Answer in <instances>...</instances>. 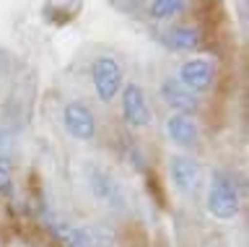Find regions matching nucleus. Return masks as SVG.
I'll return each instance as SVG.
<instances>
[{
    "label": "nucleus",
    "instance_id": "1",
    "mask_svg": "<svg viewBox=\"0 0 249 247\" xmlns=\"http://www.w3.org/2000/svg\"><path fill=\"white\" fill-rule=\"evenodd\" d=\"M91 81H93V89H96V96L101 102H112L124 86L122 65L112 55H99L91 63Z\"/></svg>",
    "mask_w": 249,
    "mask_h": 247
},
{
    "label": "nucleus",
    "instance_id": "2",
    "mask_svg": "<svg viewBox=\"0 0 249 247\" xmlns=\"http://www.w3.org/2000/svg\"><path fill=\"white\" fill-rule=\"evenodd\" d=\"M208 211L215 219H233L239 213V190L229 177L215 174L208 190Z\"/></svg>",
    "mask_w": 249,
    "mask_h": 247
},
{
    "label": "nucleus",
    "instance_id": "3",
    "mask_svg": "<svg viewBox=\"0 0 249 247\" xmlns=\"http://www.w3.org/2000/svg\"><path fill=\"white\" fill-rule=\"evenodd\" d=\"M122 117L130 128H145L151 122L153 112H151V104H148V96L140 83H124L122 91Z\"/></svg>",
    "mask_w": 249,
    "mask_h": 247
},
{
    "label": "nucleus",
    "instance_id": "4",
    "mask_svg": "<svg viewBox=\"0 0 249 247\" xmlns=\"http://www.w3.org/2000/svg\"><path fill=\"white\" fill-rule=\"evenodd\" d=\"M177 81L182 83L184 89H190L192 94H202L213 86L215 81V65L213 60L208 57H190L179 65V76Z\"/></svg>",
    "mask_w": 249,
    "mask_h": 247
},
{
    "label": "nucleus",
    "instance_id": "5",
    "mask_svg": "<svg viewBox=\"0 0 249 247\" xmlns=\"http://www.w3.org/2000/svg\"><path fill=\"white\" fill-rule=\"evenodd\" d=\"M62 125H65L68 135L75 141H91L96 135V117H93L91 107L83 102H70L62 110Z\"/></svg>",
    "mask_w": 249,
    "mask_h": 247
},
{
    "label": "nucleus",
    "instance_id": "6",
    "mask_svg": "<svg viewBox=\"0 0 249 247\" xmlns=\"http://www.w3.org/2000/svg\"><path fill=\"white\" fill-rule=\"evenodd\" d=\"M161 99L174 110V114H187V117H192V114L200 110L197 94H192L190 89H184L177 78H166L161 83Z\"/></svg>",
    "mask_w": 249,
    "mask_h": 247
},
{
    "label": "nucleus",
    "instance_id": "7",
    "mask_svg": "<svg viewBox=\"0 0 249 247\" xmlns=\"http://www.w3.org/2000/svg\"><path fill=\"white\" fill-rule=\"evenodd\" d=\"M169 172H171V182L182 192H195L202 182V169L192 156H171Z\"/></svg>",
    "mask_w": 249,
    "mask_h": 247
},
{
    "label": "nucleus",
    "instance_id": "8",
    "mask_svg": "<svg viewBox=\"0 0 249 247\" xmlns=\"http://www.w3.org/2000/svg\"><path fill=\"white\" fill-rule=\"evenodd\" d=\"M166 133L174 143L184 146V149H195L200 143V128L197 122L187 114H171L166 120Z\"/></svg>",
    "mask_w": 249,
    "mask_h": 247
},
{
    "label": "nucleus",
    "instance_id": "9",
    "mask_svg": "<svg viewBox=\"0 0 249 247\" xmlns=\"http://www.w3.org/2000/svg\"><path fill=\"white\" fill-rule=\"evenodd\" d=\"M163 42H166L171 50L190 52V50L200 47V32L192 29V26H171L169 32L163 34Z\"/></svg>",
    "mask_w": 249,
    "mask_h": 247
},
{
    "label": "nucleus",
    "instance_id": "10",
    "mask_svg": "<svg viewBox=\"0 0 249 247\" xmlns=\"http://www.w3.org/2000/svg\"><path fill=\"white\" fill-rule=\"evenodd\" d=\"M91 190L96 192V198H101L104 203H117L120 200V188L112 182V177H107L101 169L91 167Z\"/></svg>",
    "mask_w": 249,
    "mask_h": 247
},
{
    "label": "nucleus",
    "instance_id": "11",
    "mask_svg": "<svg viewBox=\"0 0 249 247\" xmlns=\"http://www.w3.org/2000/svg\"><path fill=\"white\" fill-rule=\"evenodd\" d=\"M187 8V0H153L151 3V16L156 21H166L174 19L179 11Z\"/></svg>",
    "mask_w": 249,
    "mask_h": 247
},
{
    "label": "nucleus",
    "instance_id": "12",
    "mask_svg": "<svg viewBox=\"0 0 249 247\" xmlns=\"http://www.w3.org/2000/svg\"><path fill=\"white\" fill-rule=\"evenodd\" d=\"M11 182H13V172H11V164L0 159V192H8V190H11Z\"/></svg>",
    "mask_w": 249,
    "mask_h": 247
}]
</instances>
